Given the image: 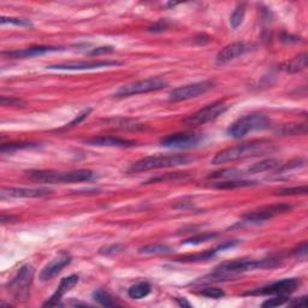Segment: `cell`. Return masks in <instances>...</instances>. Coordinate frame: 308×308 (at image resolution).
Wrapping results in <instances>:
<instances>
[{
  "mask_svg": "<svg viewBox=\"0 0 308 308\" xmlns=\"http://www.w3.org/2000/svg\"><path fill=\"white\" fill-rule=\"evenodd\" d=\"M278 265L277 259H261V260H252V259H240L234 261H226L220 264L218 267L214 268L213 273L207 276L203 282H222L228 280L231 278L237 277L238 274L244 273L248 271L262 270V268H272Z\"/></svg>",
  "mask_w": 308,
  "mask_h": 308,
  "instance_id": "cell-1",
  "label": "cell"
},
{
  "mask_svg": "<svg viewBox=\"0 0 308 308\" xmlns=\"http://www.w3.org/2000/svg\"><path fill=\"white\" fill-rule=\"evenodd\" d=\"M271 143L268 141H265V140L241 143V145L232 146V147L225 148L223 149V151L218 152V153L214 155L212 163L216 164V165H219V164L230 163V161L244 159V158L256 157V155L266 153V152L271 148Z\"/></svg>",
  "mask_w": 308,
  "mask_h": 308,
  "instance_id": "cell-2",
  "label": "cell"
},
{
  "mask_svg": "<svg viewBox=\"0 0 308 308\" xmlns=\"http://www.w3.org/2000/svg\"><path fill=\"white\" fill-rule=\"evenodd\" d=\"M29 178L43 183L57 184V183H75V182L89 181L94 177V172L91 170L81 169L69 172L52 171V170H33L27 172Z\"/></svg>",
  "mask_w": 308,
  "mask_h": 308,
  "instance_id": "cell-3",
  "label": "cell"
},
{
  "mask_svg": "<svg viewBox=\"0 0 308 308\" xmlns=\"http://www.w3.org/2000/svg\"><path fill=\"white\" fill-rule=\"evenodd\" d=\"M191 159L185 154H169V155H152L135 161L129 167L130 173H139L151 170L166 169V167H175L185 165Z\"/></svg>",
  "mask_w": 308,
  "mask_h": 308,
  "instance_id": "cell-4",
  "label": "cell"
},
{
  "mask_svg": "<svg viewBox=\"0 0 308 308\" xmlns=\"http://www.w3.org/2000/svg\"><path fill=\"white\" fill-rule=\"evenodd\" d=\"M34 277L32 266L25 265L17 271V273L7 284L8 292L17 302H26L29 298V290Z\"/></svg>",
  "mask_w": 308,
  "mask_h": 308,
  "instance_id": "cell-5",
  "label": "cell"
},
{
  "mask_svg": "<svg viewBox=\"0 0 308 308\" xmlns=\"http://www.w3.org/2000/svg\"><path fill=\"white\" fill-rule=\"evenodd\" d=\"M271 127L270 118L262 113H252L247 115L244 117L231 124V127L228 129V135L235 139H241L246 136L248 133L254 130H264Z\"/></svg>",
  "mask_w": 308,
  "mask_h": 308,
  "instance_id": "cell-6",
  "label": "cell"
},
{
  "mask_svg": "<svg viewBox=\"0 0 308 308\" xmlns=\"http://www.w3.org/2000/svg\"><path fill=\"white\" fill-rule=\"evenodd\" d=\"M167 87V81L164 80L163 77H149V79L136 81V82L129 83V85H124L116 91L115 97L124 98L130 97V95L143 94V93L160 91Z\"/></svg>",
  "mask_w": 308,
  "mask_h": 308,
  "instance_id": "cell-7",
  "label": "cell"
},
{
  "mask_svg": "<svg viewBox=\"0 0 308 308\" xmlns=\"http://www.w3.org/2000/svg\"><path fill=\"white\" fill-rule=\"evenodd\" d=\"M226 110H228V105H226L225 101H214V103L205 106L203 109L193 113V115L188 116L187 118L183 119V123L188 125V127H199V125L206 124L208 123V122L217 119L219 116H222Z\"/></svg>",
  "mask_w": 308,
  "mask_h": 308,
  "instance_id": "cell-8",
  "label": "cell"
},
{
  "mask_svg": "<svg viewBox=\"0 0 308 308\" xmlns=\"http://www.w3.org/2000/svg\"><path fill=\"white\" fill-rule=\"evenodd\" d=\"M214 86H216V83L212 80H205L201 81V82L190 83V85H185L173 89V91L170 93L169 99L170 101H173V103L189 100V99L197 98L199 95L205 94L206 92L213 89Z\"/></svg>",
  "mask_w": 308,
  "mask_h": 308,
  "instance_id": "cell-9",
  "label": "cell"
},
{
  "mask_svg": "<svg viewBox=\"0 0 308 308\" xmlns=\"http://www.w3.org/2000/svg\"><path fill=\"white\" fill-rule=\"evenodd\" d=\"M301 285L300 278H286V279L278 280L266 285L264 288L255 289L253 291L247 292V295H261V296H279V295H290Z\"/></svg>",
  "mask_w": 308,
  "mask_h": 308,
  "instance_id": "cell-10",
  "label": "cell"
},
{
  "mask_svg": "<svg viewBox=\"0 0 308 308\" xmlns=\"http://www.w3.org/2000/svg\"><path fill=\"white\" fill-rule=\"evenodd\" d=\"M292 210V206L288 203H274V205L264 206L258 210H254L243 217V223H261L272 219L279 214L286 213Z\"/></svg>",
  "mask_w": 308,
  "mask_h": 308,
  "instance_id": "cell-11",
  "label": "cell"
},
{
  "mask_svg": "<svg viewBox=\"0 0 308 308\" xmlns=\"http://www.w3.org/2000/svg\"><path fill=\"white\" fill-rule=\"evenodd\" d=\"M122 62L117 61H83V62H63L57 64L47 65L50 70H93V69H101L121 65Z\"/></svg>",
  "mask_w": 308,
  "mask_h": 308,
  "instance_id": "cell-12",
  "label": "cell"
},
{
  "mask_svg": "<svg viewBox=\"0 0 308 308\" xmlns=\"http://www.w3.org/2000/svg\"><path fill=\"white\" fill-rule=\"evenodd\" d=\"M201 141V137L193 133H178L171 134V135L163 137L160 140V143L164 147H173V148H185L196 146Z\"/></svg>",
  "mask_w": 308,
  "mask_h": 308,
  "instance_id": "cell-13",
  "label": "cell"
},
{
  "mask_svg": "<svg viewBox=\"0 0 308 308\" xmlns=\"http://www.w3.org/2000/svg\"><path fill=\"white\" fill-rule=\"evenodd\" d=\"M70 262H71V256L69 255L68 253L59 254L57 258L51 260L49 264L41 270L40 274H39V279H40L41 282H47V280L52 279L53 277H56L57 274H58L65 266L70 264Z\"/></svg>",
  "mask_w": 308,
  "mask_h": 308,
  "instance_id": "cell-14",
  "label": "cell"
},
{
  "mask_svg": "<svg viewBox=\"0 0 308 308\" xmlns=\"http://www.w3.org/2000/svg\"><path fill=\"white\" fill-rule=\"evenodd\" d=\"M249 49L250 47L246 43H243V41H235V43L226 45L224 49L218 52L217 63L218 64H225V63L234 61L237 57L248 52Z\"/></svg>",
  "mask_w": 308,
  "mask_h": 308,
  "instance_id": "cell-15",
  "label": "cell"
},
{
  "mask_svg": "<svg viewBox=\"0 0 308 308\" xmlns=\"http://www.w3.org/2000/svg\"><path fill=\"white\" fill-rule=\"evenodd\" d=\"M52 194L47 188H14L8 187L2 189V197H45Z\"/></svg>",
  "mask_w": 308,
  "mask_h": 308,
  "instance_id": "cell-16",
  "label": "cell"
},
{
  "mask_svg": "<svg viewBox=\"0 0 308 308\" xmlns=\"http://www.w3.org/2000/svg\"><path fill=\"white\" fill-rule=\"evenodd\" d=\"M77 283H79V276H76V274H71V276L63 278V279L61 280V283H59L58 288H57L56 290V292L51 296L49 300L45 302L44 307L58 306L63 296L67 294V292L70 291V290L73 289Z\"/></svg>",
  "mask_w": 308,
  "mask_h": 308,
  "instance_id": "cell-17",
  "label": "cell"
},
{
  "mask_svg": "<svg viewBox=\"0 0 308 308\" xmlns=\"http://www.w3.org/2000/svg\"><path fill=\"white\" fill-rule=\"evenodd\" d=\"M61 50V47H51V46H32L28 49L23 50H15L8 51V52H3L2 55L8 58L13 59H21V58H31V57L46 55L50 52H56V51Z\"/></svg>",
  "mask_w": 308,
  "mask_h": 308,
  "instance_id": "cell-18",
  "label": "cell"
},
{
  "mask_svg": "<svg viewBox=\"0 0 308 308\" xmlns=\"http://www.w3.org/2000/svg\"><path fill=\"white\" fill-rule=\"evenodd\" d=\"M88 145L99 146V147H131L135 145V142L130 140L122 139V137L115 136H99L93 137V139L86 140Z\"/></svg>",
  "mask_w": 308,
  "mask_h": 308,
  "instance_id": "cell-19",
  "label": "cell"
},
{
  "mask_svg": "<svg viewBox=\"0 0 308 308\" xmlns=\"http://www.w3.org/2000/svg\"><path fill=\"white\" fill-rule=\"evenodd\" d=\"M237 244V242L236 241H231V242H225V243L220 244V246H218L217 248H213V249L207 250V252L205 253H199V254H194V255H187V256H182L181 261H205V260H210L213 258V256H216L217 253L223 252V250L228 249V248H232L234 246Z\"/></svg>",
  "mask_w": 308,
  "mask_h": 308,
  "instance_id": "cell-20",
  "label": "cell"
},
{
  "mask_svg": "<svg viewBox=\"0 0 308 308\" xmlns=\"http://www.w3.org/2000/svg\"><path fill=\"white\" fill-rule=\"evenodd\" d=\"M307 68V53H302V55L295 57L294 59L285 63V64L282 65V69L284 71L290 74H295V73H300V71L304 70Z\"/></svg>",
  "mask_w": 308,
  "mask_h": 308,
  "instance_id": "cell-21",
  "label": "cell"
},
{
  "mask_svg": "<svg viewBox=\"0 0 308 308\" xmlns=\"http://www.w3.org/2000/svg\"><path fill=\"white\" fill-rule=\"evenodd\" d=\"M151 284L147 282H140L135 284V285L130 286L128 290V295L133 300H141V298L146 297L149 292H151Z\"/></svg>",
  "mask_w": 308,
  "mask_h": 308,
  "instance_id": "cell-22",
  "label": "cell"
},
{
  "mask_svg": "<svg viewBox=\"0 0 308 308\" xmlns=\"http://www.w3.org/2000/svg\"><path fill=\"white\" fill-rule=\"evenodd\" d=\"M280 165L279 160L277 159H265L259 161V163L253 164L252 166L248 169V172L249 173H261L265 171H270V170L277 169L278 166Z\"/></svg>",
  "mask_w": 308,
  "mask_h": 308,
  "instance_id": "cell-23",
  "label": "cell"
},
{
  "mask_svg": "<svg viewBox=\"0 0 308 308\" xmlns=\"http://www.w3.org/2000/svg\"><path fill=\"white\" fill-rule=\"evenodd\" d=\"M254 184L256 183L253 181H237V179H231V181L218 182V183L213 184V187L218 188V189H235V188L250 187V185Z\"/></svg>",
  "mask_w": 308,
  "mask_h": 308,
  "instance_id": "cell-24",
  "label": "cell"
},
{
  "mask_svg": "<svg viewBox=\"0 0 308 308\" xmlns=\"http://www.w3.org/2000/svg\"><path fill=\"white\" fill-rule=\"evenodd\" d=\"M244 16H246V5L240 4L235 9V11L230 16V26L232 29H237L243 22Z\"/></svg>",
  "mask_w": 308,
  "mask_h": 308,
  "instance_id": "cell-25",
  "label": "cell"
},
{
  "mask_svg": "<svg viewBox=\"0 0 308 308\" xmlns=\"http://www.w3.org/2000/svg\"><path fill=\"white\" fill-rule=\"evenodd\" d=\"M93 298L97 303L100 304L103 307H115L117 306V302H116L113 298L107 294L106 291L104 290H97V291L93 294Z\"/></svg>",
  "mask_w": 308,
  "mask_h": 308,
  "instance_id": "cell-26",
  "label": "cell"
},
{
  "mask_svg": "<svg viewBox=\"0 0 308 308\" xmlns=\"http://www.w3.org/2000/svg\"><path fill=\"white\" fill-rule=\"evenodd\" d=\"M171 248L169 246H166V244H148V246L141 247L139 249L140 254H154V255H157V254H167L171 252Z\"/></svg>",
  "mask_w": 308,
  "mask_h": 308,
  "instance_id": "cell-27",
  "label": "cell"
},
{
  "mask_svg": "<svg viewBox=\"0 0 308 308\" xmlns=\"http://www.w3.org/2000/svg\"><path fill=\"white\" fill-rule=\"evenodd\" d=\"M37 147L38 145H35V143H7V145H2L0 151L3 153H13L15 151H19V149H31Z\"/></svg>",
  "mask_w": 308,
  "mask_h": 308,
  "instance_id": "cell-28",
  "label": "cell"
},
{
  "mask_svg": "<svg viewBox=\"0 0 308 308\" xmlns=\"http://www.w3.org/2000/svg\"><path fill=\"white\" fill-rule=\"evenodd\" d=\"M2 25H13L19 27H32V22L27 19H21V17H7L3 16L0 19Z\"/></svg>",
  "mask_w": 308,
  "mask_h": 308,
  "instance_id": "cell-29",
  "label": "cell"
},
{
  "mask_svg": "<svg viewBox=\"0 0 308 308\" xmlns=\"http://www.w3.org/2000/svg\"><path fill=\"white\" fill-rule=\"evenodd\" d=\"M217 234H212V232H206V234H201V235H197L194 236V237L188 238V240H185L183 243L184 244H200L202 243V242H207L213 240V238L217 237Z\"/></svg>",
  "mask_w": 308,
  "mask_h": 308,
  "instance_id": "cell-30",
  "label": "cell"
},
{
  "mask_svg": "<svg viewBox=\"0 0 308 308\" xmlns=\"http://www.w3.org/2000/svg\"><path fill=\"white\" fill-rule=\"evenodd\" d=\"M242 175H243V172L242 171H238V170L235 169H228V170H223V171L219 172L212 173L210 178H236Z\"/></svg>",
  "mask_w": 308,
  "mask_h": 308,
  "instance_id": "cell-31",
  "label": "cell"
},
{
  "mask_svg": "<svg viewBox=\"0 0 308 308\" xmlns=\"http://www.w3.org/2000/svg\"><path fill=\"white\" fill-rule=\"evenodd\" d=\"M306 124H291L285 125L282 133L285 134V135H297V134H306Z\"/></svg>",
  "mask_w": 308,
  "mask_h": 308,
  "instance_id": "cell-32",
  "label": "cell"
},
{
  "mask_svg": "<svg viewBox=\"0 0 308 308\" xmlns=\"http://www.w3.org/2000/svg\"><path fill=\"white\" fill-rule=\"evenodd\" d=\"M307 187L306 185H302V187H295V188H284L277 191V195H304L307 194Z\"/></svg>",
  "mask_w": 308,
  "mask_h": 308,
  "instance_id": "cell-33",
  "label": "cell"
},
{
  "mask_svg": "<svg viewBox=\"0 0 308 308\" xmlns=\"http://www.w3.org/2000/svg\"><path fill=\"white\" fill-rule=\"evenodd\" d=\"M199 295L206 296L208 298H222L225 296V292L219 288H206L199 291Z\"/></svg>",
  "mask_w": 308,
  "mask_h": 308,
  "instance_id": "cell-34",
  "label": "cell"
},
{
  "mask_svg": "<svg viewBox=\"0 0 308 308\" xmlns=\"http://www.w3.org/2000/svg\"><path fill=\"white\" fill-rule=\"evenodd\" d=\"M290 298L288 297V295H279L276 296V297L270 298V300L265 301L264 303H262V306L264 307H278V306H283V304H285L286 302H289Z\"/></svg>",
  "mask_w": 308,
  "mask_h": 308,
  "instance_id": "cell-35",
  "label": "cell"
},
{
  "mask_svg": "<svg viewBox=\"0 0 308 308\" xmlns=\"http://www.w3.org/2000/svg\"><path fill=\"white\" fill-rule=\"evenodd\" d=\"M124 250V246L122 244H111V246H106L101 248L99 250V253L103 254V255H116V254L122 253Z\"/></svg>",
  "mask_w": 308,
  "mask_h": 308,
  "instance_id": "cell-36",
  "label": "cell"
},
{
  "mask_svg": "<svg viewBox=\"0 0 308 308\" xmlns=\"http://www.w3.org/2000/svg\"><path fill=\"white\" fill-rule=\"evenodd\" d=\"M0 103H2L3 106H19V105H22L23 101L16 98L2 97V99H0Z\"/></svg>",
  "mask_w": 308,
  "mask_h": 308,
  "instance_id": "cell-37",
  "label": "cell"
},
{
  "mask_svg": "<svg viewBox=\"0 0 308 308\" xmlns=\"http://www.w3.org/2000/svg\"><path fill=\"white\" fill-rule=\"evenodd\" d=\"M91 111H92L91 109H87V110H85V111H82L81 113H79V115H77L76 117H75L73 121H71L70 123L67 125V128H71V127H74V125L81 123V122H82L83 119H85L87 116H88L89 113H91Z\"/></svg>",
  "mask_w": 308,
  "mask_h": 308,
  "instance_id": "cell-38",
  "label": "cell"
},
{
  "mask_svg": "<svg viewBox=\"0 0 308 308\" xmlns=\"http://www.w3.org/2000/svg\"><path fill=\"white\" fill-rule=\"evenodd\" d=\"M294 255L297 256V258H306L307 255V243L306 242H303V243H301L298 248H296L294 250Z\"/></svg>",
  "mask_w": 308,
  "mask_h": 308,
  "instance_id": "cell-39",
  "label": "cell"
},
{
  "mask_svg": "<svg viewBox=\"0 0 308 308\" xmlns=\"http://www.w3.org/2000/svg\"><path fill=\"white\" fill-rule=\"evenodd\" d=\"M167 26H169V23L166 22V21H159V22H157L155 25H153L152 27H149L148 31L151 32H161V31H165L167 28Z\"/></svg>",
  "mask_w": 308,
  "mask_h": 308,
  "instance_id": "cell-40",
  "label": "cell"
},
{
  "mask_svg": "<svg viewBox=\"0 0 308 308\" xmlns=\"http://www.w3.org/2000/svg\"><path fill=\"white\" fill-rule=\"evenodd\" d=\"M113 51V47L112 46H101V47H98V49H94L92 50L91 55L92 56H95V55H103V53H110Z\"/></svg>",
  "mask_w": 308,
  "mask_h": 308,
  "instance_id": "cell-41",
  "label": "cell"
},
{
  "mask_svg": "<svg viewBox=\"0 0 308 308\" xmlns=\"http://www.w3.org/2000/svg\"><path fill=\"white\" fill-rule=\"evenodd\" d=\"M306 298H307L306 296H302V297H300V298H294V300H292V301L289 300L288 304H289V306H291V307L304 306V304H306Z\"/></svg>",
  "mask_w": 308,
  "mask_h": 308,
  "instance_id": "cell-42",
  "label": "cell"
},
{
  "mask_svg": "<svg viewBox=\"0 0 308 308\" xmlns=\"http://www.w3.org/2000/svg\"><path fill=\"white\" fill-rule=\"evenodd\" d=\"M0 222H2V224L16 223V222H19V218L15 217V216H7V214H2V218H0Z\"/></svg>",
  "mask_w": 308,
  "mask_h": 308,
  "instance_id": "cell-43",
  "label": "cell"
},
{
  "mask_svg": "<svg viewBox=\"0 0 308 308\" xmlns=\"http://www.w3.org/2000/svg\"><path fill=\"white\" fill-rule=\"evenodd\" d=\"M176 301H177V303L179 304V306H182V307H190V303L187 300H185V298L177 297V298H176Z\"/></svg>",
  "mask_w": 308,
  "mask_h": 308,
  "instance_id": "cell-44",
  "label": "cell"
}]
</instances>
